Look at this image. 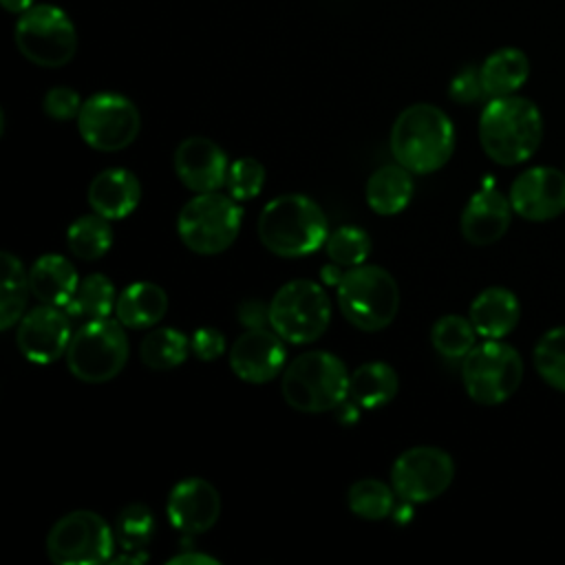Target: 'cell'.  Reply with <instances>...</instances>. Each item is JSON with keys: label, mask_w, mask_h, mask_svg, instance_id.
<instances>
[{"label": "cell", "mask_w": 565, "mask_h": 565, "mask_svg": "<svg viewBox=\"0 0 565 565\" xmlns=\"http://www.w3.org/2000/svg\"><path fill=\"white\" fill-rule=\"evenodd\" d=\"M543 115L539 106L521 95L490 97L479 117V141L483 152L501 166L527 161L541 146Z\"/></svg>", "instance_id": "obj_1"}, {"label": "cell", "mask_w": 565, "mask_h": 565, "mask_svg": "<svg viewBox=\"0 0 565 565\" xmlns=\"http://www.w3.org/2000/svg\"><path fill=\"white\" fill-rule=\"evenodd\" d=\"M455 150V126L433 104L404 108L391 130V152L399 166L415 174H428L448 163Z\"/></svg>", "instance_id": "obj_2"}, {"label": "cell", "mask_w": 565, "mask_h": 565, "mask_svg": "<svg viewBox=\"0 0 565 565\" xmlns=\"http://www.w3.org/2000/svg\"><path fill=\"white\" fill-rule=\"evenodd\" d=\"M329 236L320 205L305 194L271 199L258 216V238L276 256L300 258L316 252Z\"/></svg>", "instance_id": "obj_3"}, {"label": "cell", "mask_w": 565, "mask_h": 565, "mask_svg": "<svg viewBox=\"0 0 565 565\" xmlns=\"http://www.w3.org/2000/svg\"><path fill=\"white\" fill-rule=\"evenodd\" d=\"M349 371L329 351H307L289 362L282 373V397L300 413H324L349 397Z\"/></svg>", "instance_id": "obj_4"}, {"label": "cell", "mask_w": 565, "mask_h": 565, "mask_svg": "<svg viewBox=\"0 0 565 565\" xmlns=\"http://www.w3.org/2000/svg\"><path fill=\"white\" fill-rule=\"evenodd\" d=\"M338 307L342 316L362 331L388 327L399 307L395 278L377 265H355L338 282Z\"/></svg>", "instance_id": "obj_5"}, {"label": "cell", "mask_w": 565, "mask_h": 565, "mask_svg": "<svg viewBox=\"0 0 565 565\" xmlns=\"http://www.w3.org/2000/svg\"><path fill=\"white\" fill-rule=\"evenodd\" d=\"M18 51L35 66L60 68L75 57L77 31L71 15L49 2H35L13 26Z\"/></svg>", "instance_id": "obj_6"}, {"label": "cell", "mask_w": 565, "mask_h": 565, "mask_svg": "<svg viewBox=\"0 0 565 565\" xmlns=\"http://www.w3.org/2000/svg\"><path fill=\"white\" fill-rule=\"evenodd\" d=\"M461 380L472 402L497 406L521 386L523 360L514 347L501 340H486L463 358Z\"/></svg>", "instance_id": "obj_7"}, {"label": "cell", "mask_w": 565, "mask_h": 565, "mask_svg": "<svg viewBox=\"0 0 565 565\" xmlns=\"http://www.w3.org/2000/svg\"><path fill=\"white\" fill-rule=\"evenodd\" d=\"M128 360V338L119 320L97 318L77 329L66 349L68 371L90 384L113 380Z\"/></svg>", "instance_id": "obj_8"}, {"label": "cell", "mask_w": 565, "mask_h": 565, "mask_svg": "<svg viewBox=\"0 0 565 565\" xmlns=\"http://www.w3.org/2000/svg\"><path fill=\"white\" fill-rule=\"evenodd\" d=\"M241 207L236 199L205 192L190 199L177 221V232L183 245L196 254L212 256L225 252L238 236Z\"/></svg>", "instance_id": "obj_9"}, {"label": "cell", "mask_w": 565, "mask_h": 565, "mask_svg": "<svg viewBox=\"0 0 565 565\" xmlns=\"http://www.w3.org/2000/svg\"><path fill=\"white\" fill-rule=\"evenodd\" d=\"M331 320V302L313 280H291L282 285L269 302L271 329L291 344L318 340Z\"/></svg>", "instance_id": "obj_10"}, {"label": "cell", "mask_w": 565, "mask_h": 565, "mask_svg": "<svg viewBox=\"0 0 565 565\" xmlns=\"http://www.w3.org/2000/svg\"><path fill=\"white\" fill-rule=\"evenodd\" d=\"M113 547V530L90 510L64 514L46 536V554L57 565H97L110 558Z\"/></svg>", "instance_id": "obj_11"}, {"label": "cell", "mask_w": 565, "mask_h": 565, "mask_svg": "<svg viewBox=\"0 0 565 565\" xmlns=\"http://www.w3.org/2000/svg\"><path fill=\"white\" fill-rule=\"evenodd\" d=\"M141 128L137 106L119 93L90 95L77 115V130L82 139L102 152H117L128 148Z\"/></svg>", "instance_id": "obj_12"}, {"label": "cell", "mask_w": 565, "mask_h": 565, "mask_svg": "<svg viewBox=\"0 0 565 565\" xmlns=\"http://www.w3.org/2000/svg\"><path fill=\"white\" fill-rule=\"evenodd\" d=\"M452 457L435 446H415L402 452L391 470L395 494L408 503H426L437 499L452 483Z\"/></svg>", "instance_id": "obj_13"}, {"label": "cell", "mask_w": 565, "mask_h": 565, "mask_svg": "<svg viewBox=\"0 0 565 565\" xmlns=\"http://www.w3.org/2000/svg\"><path fill=\"white\" fill-rule=\"evenodd\" d=\"M512 210L525 221H552L565 212V172L550 166L523 170L510 185Z\"/></svg>", "instance_id": "obj_14"}, {"label": "cell", "mask_w": 565, "mask_h": 565, "mask_svg": "<svg viewBox=\"0 0 565 565\" xmlns=\"http://www.w3.org/2000/svg\"><path fill=\"white\" fill-rule=\"evenodd\" d=\"M68 313L60 311L53 305H40L31 309L18 324V349L22 355L38 364L55 362L62 353H66L71 342V322Z\"/></svg>", "instance_id": "obj_15"}, {"label": "cell", "mask_w": 565, "mask_h": 565, "mask_svg": "<svg viewBox=\"0 0 565 565\" xmlns=\"http://www.w3.org/2000/svg\"><path fill=\"white\" fill-rule=\"evenodd\" d=\"M285 364L282 338L265 327L247 329L230 349L232 371L252 384H263L274 380Z\"/></svg>", "instance_id": "obj_16"}, {"label": "cell", "mask_w": 565, "mask_h": 565, "mask_svg": "<svg viewBox=\"0 0 565 565\" xmlns=\"http://www.w3.org/2000/svg\"><path fill=\"white\" fill-rule=\"evenodd\" d=\"M174 170L181 183L199 194L216 192L227 181V157L207 137H188L174 152Z\"/></svg>", "instance_id": "obj_17"}, {"label": "cell", "mask_w": 565, "mask_h": 565, "mask_svg": "<svg viewBox=\"0 0 565 565\" xmlns=\"http://www.w3.org/2000/svg\"><path fill=\"white\" fill-rule=\"evenodd\" d=\"M166 510L172 527L185 534H201L216 523L221 499L210 481L190 477L172 488Z\"/></svg>", "instance_id": "obj_18"}, {"label": "cell", "mask_w": 565, "mask_h": 565, "mask_svg": "<svg viewBox=\"0 0 565 565\" xmlns=\"http://www.w3.org/2000/svg\"><path fill=\"white\" fill-rule=\"evenodd\" d=\"M512 203L494 188H483L470 196L461 214V234L470 245L499 241L512 221Z\"/></svg>", "instance_id": "obj_19"}, {"label": "cell", "mask_w": 565, "mask_h": 565, "mask_svg": "<svg viewBox=\"0 0 565 565\" xmlns=\"http://www.w3.org/2000/svg\"><path fill=\"white\" fill-rule=\"evenodd\" d=\"M141 199L139 179L126 168H108L88 185V205L104 218L128 216Z\"/></svg>", "instance_id": "obj_20"}, {"label": "cell", "mask_w": 565, "mask_h": 565, "mask_svg": "<svg viewBox=\"0 0 565 565\" xmlns=\"http://www.w3.org/2000/svg\"><path fill=\"white\" fill-rule=\"evenodd\" d=\"M519 318L521 305L505 287H488L470 305V322L486 340H501L519 324Z\"/></svg>", "instance_id": "obj_21"}, {"label": "cell", "mask_w": 565, "mask_h": 565, "mask_svg": "<svg viewBox=\"0 0 565 565\" xmlns=\"http://www.w3.org/2000/svg\"><path fill=\"white\" fill-rule=\"evenodd\" d=\"M29 285L31 294L53 307H66L73 298L79 278L75 267L60 254H46L40 256L33 267L29 269Z\"/></svg>", "instance_id": "obj_22"}, {"label": "cell", "mask_w": 565, "mask_h": 565, "mask_svg": "<svg viewBox=\"0 0 565 565\" xmlns=\"http://www.w3.org/2000/svg\"><path fill=\"white\" fill-rule=\"evenodd\" d=\"M479 73L488 97L514 95L530 77V60L521 49L503 46L483 60Z\"/></svg>", "instance_id": "obj_23"}, {"label": "cell", "mask_w": 565, "mask_h": 565, "mask_svg": "<svg viewBox=\"0 0 565 565\" xmlns=\"http://www.w3.org/2000/svg\"><path fill=\"white\" fill-rule=\"evenodd\" d=\"M168 309L166 291L154 282L128 285L115 305L117 320L128 329H148L157 324Z\"/></svg>", "instance_id": "obj_24"}, {"label": "cell", "mask_w": 565, "mask_h": 565, "mask_svg": "<svg viewBox=\"0 0 565 565\" xmlns=\"http://www.w3.org/2000/svg\"><path fill=\"white\" fill-rule=\"evenodd\" d=\"M413 196V177L404 166H382L366 181V203L373 212L391 216L402 212Z\"/></svg>", "instance_id": "obj_25"}, {"label": "cell", "mask_w": 565, "mask_h": 565, "mask_svg": "<svg viewBox=\"0 0 565 565\" xmlns=\"http://www.w3.org/2000/svg\"><path fill=\"white\" fill-rule=\"evenodd\" d=\"M397 375L384 362H366L349 377V399L360 408H380L397 393Z\"/></svg>", "instance_id": "obj_26"}, {"label": "cell", "mask_w": 565, "mask_h": 565, "mask_svg": "<svg viewBox=\"0 0 565 565\" xmlns=\"http://www.w3.org/2000/svg\"><path fill=\"white\" fill-rule=\"evenodd\" d=\"M2 263V285H0V329H11L18 320H22V311L26 307V298L31 291L29 274H24L22 263L11 252L0 254Z\"/></svg>", "instance_id": "obj_27"}, {"label": "cell", "mask_w": 565, "mask_h": 565, "mask_svg": "<svg viewBox=\"0 0 565 565\" xmlns=\"http://www.w3.org/2000/svg\"><path fill=\"white\" fill-rule=\"evenodd\" d=\"M115 305L117 300H115V287L110 278L104 274H88L84 280H79L64 311L71 318L97 320V318H108Z\"/></svg>", "instance_id": "obj_28"}, {"label": "cell", "mask_w": 565, "mask_h": 565, "mask_svg": "<svg viewBox=\"0 0 565 565\" xmlns=\"http://www.w3.org/2000/svg\"><path fill=\"white\" fill-rule=\"evenodd\" d=\"M188 349L190 342L185 333L170 327H159L143 335L139 344V358L152 371H168L188 358Z\"/></svg>", "instance_id": "obj_29"}, {"label": "cell", "mask_w": 565, "mask_h": 565, "mask_svg": "<svg viewBox=\"0 0 565 565\" xmlns=\"http://www.w3.org/2000/svg\"><path fill=\"white\" fill-rule=\"evenodd\" d=\"M68 249L82 260H97L102 258L113 245V230L108 218L102 214H86L71 223L66 232Z\"/></svg>", "instance_id": "obj_30"}, {"label": "cell", "mask_w": 565, "mask_h": 565, "mask_svg": "<svg viewBox=\"0 0 565 565\" xmlns=\"http://www.w3.org/2000/svg\"><path fill=\"white\" fill-rule=\"evenodd\" d=\"M475 338H477V331L470 318H461L455 313L441 316L430 331L433 347L444 358H466L475 347Z\"/></svg>", "instance_id": "obj_31"}, {"label": "cell", "mask_w": 565, "mask_h": 565, "mask_svg": "<svg viewBox=\"0 0 565 565\" xmlns=\"http://www.w3.org/2000/svg\"><path fill=\"white\" fill-rule=\"evenodd\" d=\"M393 488H388L380 479H360L349 488V510L355 516L380 521L391 514L393 510Z\"/></svg>", "instance_id": "obj_32"}, {"label": "cell", "mask_w": 565, "mask_h": 565, "mask_svg": "<svg viewBox=\"0 0 565 565\" xmlns=\"http://www.w3.org/2000/svg\"><path fill=\"white\" fill-rule=\"evenodd\" d=\"M536 373L558 391H565V327H554L534 347Z\"/></svg>", "instance_id": "obj_33"}, {"label": "cell", "mask_w": 565, "mask_h": 565, "mask_svg": "<svg viewBox=\"0 0 565 565\" xmlns=\"http://www.w3.org/2000/svg\"><path fill=\"white\" fill-rule=\"evenodd\" d=\"M324 247L335 265L355 267L362 265L371 254V238L362 227L342 225L327 236Z\"/></svg>", "instance_id": "obj_34"}, {"label": "cell", "mask_w": 565, "mask_h": 565, "mask_svg": "<svg viewBox=\"0 0 565 565\" xmlns=\"http://www.w3.org/2000/svg\"><path fill=\"white\" fill-rule=\"evenodd\" d=\"M152 530H154V516L148 505L132 503L117 514L115 534L124 552H141L148 545Z\"/></svg>", "instance_id": "obj_35"}, {"label": "cell", "mask_w": 565, "mask_h": 565, "mask_svg": "<svg viewBox=\"0 0 565 565\" xmlns=\"http://www.w3.org/2000/svg\"><path fill=\"white\" fill-rule=\"evenodd\" d=\"M230 196L236 201L254 199L260 194L265 185V168L258 159L252 157H241L236 159L230 170H227V181H225Z\"/></svg>", "instance_id": "obj_36"}, {"label": "cell", "mask_w": 565, "mask_h": 565, "mask_svg": "<svg viewBox=\"0 0 565 565\" xmlns=\"http://www.w3.org/2000/svg\"><path fill=\"white\" fill-rule=\"evenodd\" d=\"M82 99H79V93L68 88V86H53L46 90L44 95V102H42V108L44 113L51 117V119H57V121H68L73 117L79 115L82 110Z\"/></svg>", "instance_id": "obj_37"}, {"label": "cell", "mask_w": 565, "mask_h": 565, "mask_svg": "<svg viewBox=\"0 0 565 565\" xmlns=\"http://www.w3.org/2000/svg\"><path fill=\"white\" fill-rule=\"evenodd\" d=\"M448 95L452 102L457 104H475L479 102L486 90H483V82H481V73L477 66H463L448 86Z\"/></svg>", "instance_id": "obj_38"}, {"label": "cell", "mask_w": 565, "mask_h": 565, "mask_svg": "<svg viewBox=\"0 0 565 565\" xmlns=\"http://www.w3.org/2000/svg\"><path fill=\"white\" fill-rule=\"evenodd\" d=\"M192 353L199 358V360H216L225 353V338L218 329H212V327H201L194 331L192 335Z\"/></svg>", "instance_id": "obj_39"}, {"label": "cell", "mask_w": 565, "mask_h": 565, "mask_svg": "<svg viewBox=\"0 0 565 565\" xmlns=\"http://www.w3.org/2000/svg\"><path fill=\"white\" fill-rule=\"evenodd\" d=\"M238 318L247 329H258L265 327V320H269V307H263L260 300H245L238 307Z\"/></svg>", "instance_id": "obj_40"}, {"label": "cell", "mask_w": 565, "mask_h": 565, "mask_svg": "<svg viewBox=\"0 0 565 565\" xmlns=\"http://www.w3.org/2000/svg\"><path fill=\"white\" fill-rule=\"evenodd\" d=\"M170 565H181V563H201V565H218V558L210 556V554H199V552H183L177 554L168 561Z\"/></svg>", "instance_id": "obj_41"}, {"label": "cell", "mask_w": 565, "mask_h": 565, "mask_svg": "<svg viewBox=\"0 0 565 565\" xmlns=\"http://www.w3.org/2000/svg\"><path fill=\"white\" fill-rule=\"evenodd\" d=\"M0 4H2V9H4L7 13L22 15L24 11H29V9L35 4V0H0Z\"/></svg>", "instance_id": "obj_42"}, {"label": "cell", "mask_w": 565, "mask_h": 565, "mask_svg": "<svg viewBox=\"0 0 565 565\" xmlns=\"http://www.w3.org/2000/svg\"><path fill=\"white\" fill-rule=\"evenodd\" d=\"M143 561H148V554H143V552H137V554H121V556H117V558H113V563H143Z\"/></svg>", "instance_id": "obj_43"}]
</instances>
